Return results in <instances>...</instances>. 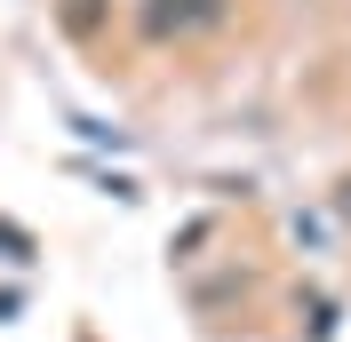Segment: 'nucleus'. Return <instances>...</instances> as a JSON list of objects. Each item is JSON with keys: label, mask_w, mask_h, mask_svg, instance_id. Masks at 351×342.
Returning <instances> with one entry per match:
<instances>
[{"label": "nucleus", "mask_w": 351, "mask_h": 342, "mask_svg": "<svg viewBox=\"0 0 351 342\" xmlns=\"http://www.w3.org/2000/svg\"><path fill=\"white\" fill-rule=\"evenodd\" d=\"M0 247H8V255H16V263H24V255H32V239H24V231H16V223H0Z\"/></svg>", "instance_id": "7ed1b4c3"}, {"label": "nucleus", "mask_w": 351, "mask_h": 342, "mask_svg": "<svg viewBox=\"0 0 351 342\" xmlns=\"http://www.w3.org/2000/svg\"><path fill=\"white\" fill-rule=\"evenodd\" d=\"M216 16V0H144V32L168 40V32H192V24Z\"/></svg>", "instance_id": "f257e3e1"}, {"label": "nucleus", "mask_w": 351, "mask_h": 342, "mask_svg": "<svg viewBox=\"0 0 351 342\" xmlns=\"http://www.w3.org/2000/svg\"><path fill=\"white\" fill-rule=\"evenodd\" d=\"M64 24L72 32H96V0H64Z\"/></svg>", "instance_id": "f03ea898"}]
</instances>
